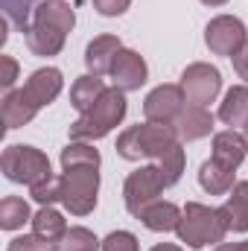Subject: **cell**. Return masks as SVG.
Listing matches in <instances>:
<instances>
[{"label": "cell", "mask_w": 248, "mask_h": 251, "mask_svg": "<svg viewBox=\"0 0 248 251\" xmlns=\"http://www.w3.org/2000/svg\"><path fill=\"white\" fill-rule=\"evenodd\" d=\"M178 143V131L175 126L164 123H137L128 126L123 134L117 137V155L125 161H140V158H161L170 146Z\"/></svg>", "instance_id": "cell-1"}, {"label": "cell", "mask_w": 248, "mask_h": 251, "mask_svg": "<svg viewBox=\"0 0 248 251\" xmlns=\"http://www.w3.org/2000/svg\"><path fill=\"white\" fill-rule=\"evenodd\" d=\"M125 108H128L125 94L120 88H108L102 94V100L88 114H79V120L70 123V128H67L70 140H88V143H94V140L105 137L111 128H117V126L123 123Z\"/></svg>", "instance_id": "cell-2"}, {"label": "cell", "mask_w": 248, "mask_h": 251, "mask_svg": "<svg viewBox=\"0 0 248 251\" xmlns=\"http://www.w3.org/2000/svg\"><path fill=\"white\" fill-rule=\"evenodd\" d=\"M175 234L187 249H207V246L225 243L228 225H225L219 207H210V204H201V201H187L181 225H178Z\"/></svg>", "instance_id": "cell-3"}, {"label": "cell", "mask_w": 248, "mask_h": 251, "mask_svg": "<svg viewBox=\"0 0 248 251\" xmlns=\"http://www.w3.org/2000/svg\"><path fill=\"white\" fill-rule=\"evenodd\" d=\"M0 170H3V176H6L9 181L26 184V187H32V184H38V181H44V178L53 176L50 158H47L41 149H35V146H21V143L3 149V155H0Z\"/></svg>", "instance_id": "cell-4"}, {"label": "cell", "mask_w": 248, "mask_h": 251, "mask_svg": "<svg viewBox=\"0 0 248 251\" xmlns=\"http://www.w3.org/2000/svg\"><path fill=\"white\" fill-rule=\"evenodd\" d=\"M99 167H67L62 176V204L73 216H88L97 207Z\"/></svg>", "instance_id": "cell-5"}, {"label": "cell", "mask_w": 248, "mask_h": 251, "mask_svg": "<svg viewBox=\"0 0 248 251\" xmlns=\"http://www.w3.org/2000/svg\"><path fill=\"white\" fill-rule=\"evenodd\" d=\"M164 190H167V184H164L158 167H152V164L137 167L134 173H128V178H125V184H123L125 210H128L134 219H140V213H143L152 201H158V196H161Z\"/></svg>", "instance_id": "cell-6"}, {"label": "cell", "mask_w": 248, "mask_h": 251, "mask_svg": "<svg viewBox=\"0 0 248 251\" xmlns=\"http://www.w3.org/2000/svg\"><path fill=\"white\" fill-rule=\"evenodd\" d=\"M181 91H184V97H187V105L207 108L210 102H216V97L222 91V73H219V67H213V64H207V62H193L181 73Z\"/></svg>", "instance_id": "cell-7"}, {"label": "cell", "mask_w": 248, "mask_h": 251, "mask_svg": "<svg viewBox=\"0 0 248 251\" xmlns=\"http://www.w3.org/2000/svg\"><path fill=\"white\" fill-rule=\"evenodd\" d=\"M248 41L246 24L234 15H219L204 26V44L213 56H225L231 59L243 44Z\"/></svg>", "instance_id": "cell-8"}, {"label": "cell", "mask_w": 248, "mask_h": 251, "mask_svg": "<svg viewBox=\"0 0 248 251\" xmlns=\"http://www.w3.org/2000/svg\"><path fill=\"white\" fill-rule=\"evenodd\" d=\"M184 108H187V97L181 91V85H158L143 100V114H146L149 123L175 126V120L181 117Z\"/></svg>", "instance_id": "cell-9"}, {"label": "cell", "mask_w": 248, "mask_h": 251, "mask_svg": "<svg viewBox=\"0 0 248 251\" xmlns=\"http://www.w3.org/2000/svg\"><path fill=\"white\" fill-rule=\"evenodd\" d=\"M111 82H114V88H120L123 94L128 91H140L143 85H146V79H149V67L143 62V56L137 53V50H128L123 47L120 53H117V59L111 64Z\"/></svg>", "instance_id": "cell-10"}, {"label": "cell", "mask_w": 248, "mask_h": 251, "mask_svg": "<svg viewBox=\"0 0 248 251\" xmlns=\"http://www.w3.org/2000/svg\"><path fill=\"white\" fill-rule=\"evenodd\" d=\"M64 88V76L59 67H38L35 73H29V79L24 82V94L32 100V105L41 111L44 105L56 102V97Z\"/></svg>", "instance_id": "cell-11"}, {"label": "cell", "mask_w": 248, "mask_h": 251, "mask_svg": "<svg viewBox=\"0 0 248 251\" xmlns=\"http://www.w3.org/2000/svg\"><path fill=\"white\" fill-rule=\"evenodd\" d=\"M123 50V41L117 35H97L88 50H85V64H88V73L91 76H108L111 73V64L117 59V53Z\"/></svg>", "instance_id": "cell-12"}, {"label": "cell", "mask_w": 248, "mask_h": 251, "mask_svg": "<svg viewBox=\"0 0 248 251\" xmlns=\"http://www.w3.org/2000/svg\"><path fill=\"white\" fill-rule=\"evenodd\" d=\"M228 231L234 234H248V181H237L234 190L228 193L225 204L219 207Z\"/></svg>", "instance_id": "cell-13"}, {"label": "cell", "mask_w": 248, "mask_h": 251, "mask_svg": "<svg viewBox=\"0 0 248 251\" xmlns=\"http://www.w3.org/2000/svg\"><path fill=\"white\" fill-rule=\"evenodd\" d=\"M181 216H184V210H181L178 204L158 199V201H152V204L140 213V222H143L149 231H155V234H170V231H178Z\"/></svg>", "instance_id": "cell-14"}, {"label": "cell", "mask_w": 248, "mask_h": 251, "mask_svg": "<svg viewBox=\"0 0 248 251\" xmlns=\"http://www.w3.org/2000/svg\"><path fill=\"white\" fill-rule=\"evenodd\" d=\"M24 38H26V47H29L32 56H44V59H50V56H59V53L64 50V38H67V32L56 29V26H47V24H35V21H32L29 32H26Z\"/></svg>", "instance_id": "cell-15"}, {"label": "cell", "mask_w": 248, "mask_h": 251, "mask_svg": "<svg viewBox=\"0 0 248 251\" xmlns=\"http://www.w3.org/2000/svg\"><path fill=\"white\" fill-rule=\"evenodd\" d=\"M246 155H248V143L237 128H228V131L213 134V155H210V158H216L219 164L237 170V167L246 161Z\"/></svg>", "instance_id": "cell-16"}, {"label": "cell", "mask_w": 248, "mask_h": 251, "mask_svg": "<svg viewBox=\"0 0 248 251\" xmlns=\"http://www.w3.org/2000/svg\"><path fill=\"white\" fill-rule=\"evenodd\" d=\"M175 131H178V140L181 143H193V140H201L213 131V114L207 108H198V105H187L181 111V117L175 120Z\"/></svg>", "instance_id": "cell-17"}, {"label": "cell", "mask_w": 248, "mask_h": 251, "mask_svg": "<svg viewBox=\"0 0 248 251\" xmlns=\"http://www.w3.org/2000/svg\"><path fill=\"white\" fill-rule=\"evenodd\" d=\"M0 114H3V126L6 128H21V126L32 123V117L38 114V108L24 94V88H18V91H6L3 105H0Z\"/></svg>", "instance_id": "cell-18"}, {"label": "cell", "mask_w": 248, "mask_h": 251, "mask_svg": "<svg viewBox=\"0 0 248 251\" xmlns=\"http://www.w3.org/2000/svg\"><path fill=\"white\" fill-rule=\"evenodd\" d=\"M198 184L210 196H228L237 181H234V170L231 167H225L216 158H210V161H204L198 167Z\"/></svg>", "instance_id": "cell-19"}, {"label": "cell", "mask_w": 248, "mask_h": 251, "mask_svg": "<svg viewBox=\"0 0 248 251\" xmlns=\"http://www.w3.org/2000/svg\"><path fill=\"white\" fill-rule=\"evenodd\" d=\"M108 88L102 85V79L99 76H79L73 85H70V105L79 111V114H88L99 100H102V94H105Z\"/></svg>", "instance_id": "cell-20"}, {"label": "cell", "mask_w": 248, "mask_h": 251, "mask_svg": "<svg viewBox=\"0 0 248 251\" xmlns=\"http://www.w3.org/2000/svg\"><path fill=\"white\" fill-rule=\"evenodd\" d=\"M219 120L231 128L248 126V85H234L225 94V100L219 105Z\"/></svg>", "instance_id": "cell-21"}, {"label": "cell", "mask_w": 248, "mask_h": 251, "mask_svg": "<svg viewBox=\"0 0 248 251\" xmlns=\"http://www.w3.org/2000/svg\"><path fill=\"white\" fill-rule=\"evenodd\" d=\"M35 24H47L62 32H70L76 26V15H73L70 3H64V0H41L35 9Z\"/></svg>", "instance_id": "cell-22"}, {"label": "cell", "mask_w": 248, "mask_h": 251, "mask_svg": "<svg viewBox=\"0 0 248 251\" xmlns=\"http://www.w3.org/2000/svg\"><path fill=\"white\" fill-rule=\"evenodd\" d=\"M41 0H0V12H3V21L15 29V32H29L32 21H35V9H38Z\"/></svg>", "instance_id": "cell-23"}, {"label": "cell", "mask_w": 248, "mask_h": 251, "mask_svg": "<svg viewBox=\"0 0 248 251\" xmlns=\"http://www.w3.org/2000/svg\"><path fill=\"white\" fill-rule=\"evenodd\" d=\"M64 231H67V222H64V216L53 204H47L38 213H32V234H38L41 240H47V243L56 246L64 237Z\"/></svg>", "instance_id": "cell-24"}, {"label": "cell", "mask_w": 248, "mask_h": 251, "mask_svg": "<svg viewBox=\"0 0 248 251\" xmlns=\"http://www.w3.org/2000/svg\"><path fill=\"white\" fill-rule=\"evenodd\" d=\"M184 164H187V155H184V146H181V140L175 143V146H170L161 158H158V170H161V178H164V184L167 187H175L178 181H181V176H184Z\"/></svg>", "instance_id": "cell-25"}, {"label": "cell", "mask_w": 248, "mask_h": 251, "mask_svg": "<svg viewBox=\"0 0 248 251\" xmlns=\"http://www.w3.org/2000/svg\"><path fill=\"white\" fill-rule=\"evenodd\" d=\"M26 222H32V213H29V204L18 196H6L0 201V228L3 231H18L24 228Z\"/></svg>", "instance_id": "cell-26"}, {"label": "cell", "mask_w": 248, "mask_h": 251, "mask_svg": "<svg viewBox=\"0 0 248 251\" xmlns=\"http://www.w3.org/2000/svg\"><path fill=\"white\" fill-rule=\"evenodd\" d=\"M99 149H94V143L88 140H70L67 149H62V170L67 167H99Z\"/></svg>", "instance_id": "cell-27"}, {"label": "cell", "mask_w": 248, "mask_h": 251, "mask_svg": "<svg viewBox=\"0 0 248 251\" xmlns=\"http://www.w3.org/2000/svg\"><path fill=\"white\" fill-rule=\"evenodd\" d=\"M99 249H102V240H97V234L82 228V225L67 228L64 237L53 246V251H99Z\"/></svg>", "instance_id": "cell-28"}, {"label": "cell", "mask_w": 248, "mask_h": 251, "mask_svg": "<svg viewBox=\"0 0 248 251\" xmlns=\"http://www.w3.org/2000/svg\"><path fill=\"white\" fill-rule=\"evenodd\" d=\"M29 196H32L41 207L62 201V176H50V178H44V181L32 184V187H29Z\"/></svg>", "instance_id": "cell-29"}, {"label": "cell", "mask_w": 248, "mask_h": 251, "mask_svg": "<svg viewBox=\"0 0 248 251\" xmlns=\"http://www.w3.org/2000/svg\"><path fill=\"white\" fill-rule=\"evenodd\" d=\"M137 237L131 231H111L102 240V251H137Z\"/></svg>", "instance_id": "cell-30"}, {"label": "cell", "mask_w": 248, "mask_h": 251, "mask_svg": "<svg viewBox=\"0 0 248 251\" xmlns=\"http://www.w3.org/2000/svg\"><path fill=\"white\" fill-rule=\"evenodd\" d=\"M6 251H53V243L41 240L38 234H24V237H15Z\"/></svg>", "instance_id": "cell-31"}, {"label": "cell", "mask_w": 248, "mask_h": 251, "mask_svg": "<svg viewBox=\"0 0 248 251\" xmlns=\"http://www.w3.org/2000/svg\"><path fill=\"white\" fill-rule=\"evenodd\" d=\"M128 6H131V0H94V9L102 18H117V15H123Z\"/></svg>", "instance_id": "cell-32"}, {"label": "cell", "mask_w": 248, "mask_h": 251, "mask_svg": "<svg viewBox=\"0 0 248 251\" xmlns=\"http://www.w3.org/2000/svg\"><path fill=\"white\" fill-rule=\"evenodd\" d=\"M0 64H3V76H0V85H3V91H15V82H18V62L12 59V56H3L0 59Z\"/></svg>", "instance_id": "cell-33"}, {"label": "cell", "mask_w": 248, "mask_h": 251, "mask_svg": "<svg viewBox=\"0 0 248 251\" xmlns=\"http://www.w3.org/2000/svg\"><path fill=\"white\" fill-rule=\"evenodd\" d=\"M231 62H234V70H237V76L243 79V82H248V41L231 56Z\"/></svg>", "instance_id": "cell-34"}, {"label": "cell", "mask_w": 248, "mask_h": 251, "mask_svg": "<svg viewBox=\"0 0 248 251\" xmlns=\"http://www.w3.org/2000/svg\"><path fill=\"white\" fill-rule=\"evenodd\" d=\"M149 251H184V249H178V246H173V243H161V246H152Z\"/></svg>", "instance_id": "cell-35"}, {"label": "cell", "mask_w": 248, "mask_h": 251, "mask_svg": "<svg viewBox=\"0 0 248 251\" xmlns=\"http://www.w3.org/2000/svg\"><path fill=\"white\" fill-rule=\"evenodd\" d=\"M213 251H240V243H219Z\"/></svg>", "instance_id": "cell-36"}, {"label": "cell", "mask_w": 248, "mask_h": 251, "mask_svg": "<svg viewBox=\"0 0 248 251\" xmlns=\"http://www.w3.org/2000/svg\"><path fill=\"white\" fill-rule=\"evenodd\" d=\"M201 3H204V6H225L228 0H201Z\"/></svg>", "instance_id": "cell-37"}, {"label": "cell", "mask_w": 248, "mask_h": 251, "mask_svg": "<svg viewBox=\"0 0 248 251\" xmlns=\"http://www.w3.org/2000/svg\"><path fill=\"white\" fill-rule=\"evenodd\" d=\"M240 251H248V240L246 243H240Z\"/></svg>", "instance_id": "cell-38"}, {"label": "cell", "mask_w": 248, "mask_h": 251, "mask_svg": "<svg viewBox=\"0 0 248 251\" xmlns=\"http://www.w3.org/2000/svg\"><path fill=\"white\" fill-rule=\"evenodd\" d=\"M243 137H246V143H248V126H246V134H243Z\"/></svg>", "instance_id": "cell-39"}]
</instances>
